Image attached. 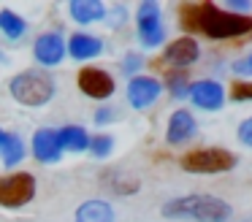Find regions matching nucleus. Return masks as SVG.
I'll list each match as a JSON object with an SVG mask.
<instances>
[{
    "mask_svg": "<svg viewBox=\"0 0 252 222\" xmlns=\"http://www.w3.org/2000/svg\"><path fill=\"white\" fill-rule=\"evenodd\" d=\"M182 25L209 38H239L252 32V16L230 14L214 3H190L182 5Z\"/></svg>",
    "mask_w": 252,
    "mask_h": 222,
    "instance_id": "obj_1",
    "label": "nucleus"
},
{
    "mask_svg": "<svg viewBox=\"0 0 252 222\" xmlns=\"http://www.w3.org/2000/svg\"><path fill=\"white\" fill-rule=\"evenodd\" d=\"M233 214L230 203L214 195H185L168 200L163 206V217L168 220H198V222H225Z\"/></svg>",
    "mask_w": 252,
    "mask_h": 222,
    "instance_id": "obj_2",
    "label": "nucleus"
},
{
    "mask_svg": "<svg viewBox=\"0 0 252 222\" xmlns=\"http://www.w3.org/2000/svg\"><path fill=\"white\" fill-rule=\"evenodd\" d=\"M8 90L22 106H44L55 97V81L44 70H22L11 79Z\"/></svg>",
    "mask_w": 252,
    "mask_h": 222,
    "instance_id": "obj_3",
    "label": "nucleus"
},
{
    "mask_svg": "<svg viewBox=\"0 0 252 222\" xmlns=\"http://www.w3.org/2000/svg\"><path fill=\"white\" fill-rule=\"evenodd\" d=\"M233 165H236V157L228 149H217V146L187 152L182 157V168L190 173H222V171H230Z\"/></svg>",
    "mask_w": 252,
    "mask_h": 222,
    "instance_id": "obj_4",
    "label": "nucleus"
},
{
    "mask_svg": "<svg viewBox=\"0 0 252 222\" xmlns=\"http://www.w3.org/2000/svg\"><path fill=\"white\" fill-rule=\"evenodd\" d=\"M35 195V179L30 173H14V176L0 179V206L6 209H19L30 203Z\"/></svg>",
    "mask_w": 252,
    "mask_h": 222,
    "instance_id": "obj_5",
    "label": "nucleus"
},
{
    "mask_svg": "<svg viewBox=\"0 0 252 222\" xmlns=\"http://www.w3.org/2000/svg\"><path fill=\"white\" fill-rule=\"evenodd\" d=\"M138 38H141L144 46H158L163 43V22H160V5L155 0H144L138 5Z\"/></svg>",
    "mask_w": 252,
    "mask_h": 222,
    "instance_id": "obj_6",
    "label": "nucleus"
},
{
    "mask_svg": "<svg viewBox=\"0 0 252 222\" xmlns=\"http://www.w3.org/2000/svg\"><path fill=\"white\" fill-rule=\"evenodd\" d=\"M79 90L87 97L103 100V97H109L114 92V79L100 68H82V73H79Z\"/></svg>",
    "mask_w": 252,
    "mask_h": 222,
    "instance_id": "obj_7",
    "label": "nucleus"
},
{
    "mask_svg": "<svg viewBox=\"0 0 252 222\" xmlns=\"http://www.w3.org/2000/svg\"><path fill=\"white\" fill-rule=\"evenodd\" d=\"M187 95H190L192 103H195L198 108H203V111H217V108H222V103H225L222 84H217V81H212V79L195 81V84L187 90Z\"/></svg>",
    "mask_w": 252,
    "mask_h": 222,
    "instance_id": "obj_8",
    "label": "nucleus"
},
{
    "mask_svg": "<svg viewBox=\"0 0 252 222\" xmlns=\"http://www.w3.org/2000/svg\"><path fill=\"white\" fill-rule=\"evenodd\" d=\"M160 90L163 87H160L158 79H152V76H136L127 84V100H130L133 108H147L160 97Z\"/></svg>",
    "mask_w": 252,
    "mask_h": 222,
    "instance_id": "obj_9",
    "label": "nucleus"
},
{
    "mask_svg": "<svg viewBox=\"0 0 252 222\" xmlns=\"http://www.w3.org/2000/svg\"><path fill=\"white\" fill-rule=\"evenodd\" d=\"M198 54H201V49H198V43L192 38H176L174 43L165 46L163 63L171 65V68H187V65H192L198 60Z\"/></svg>",
    "mask_w": 252,
    "mask_h": 222,
    "instance_id": "obj_10",
    "label": "nucleus"
},
{
    "mask_svg": "<svg viewBox=\"0 0 252 222\" xmlns=\"http://www.w3.org/2000/svg\"><path fill=\"white\" fill-rule=\"evenodd\" d=\"M33 52L41 65H49L52 68V65H60V60L65 57V41L57 32H44V35H38Z\"/></svg>",
    "mask_w": 252,
    "mask_h": 222,
    "instance_id": "obj_11",
    "label": "nucleus"
},
{
    "mask_svg": "<svg viewBox=\"0 0 252 222\" xmlns=\"http://www.w3.org/2000/svg\"><path fill=\"white\" fill-rule=\"evenodd\" d=\"M33 155L41 162H57L63 155V144H60V133L57 130H35L33 135Z\"/></svg>",
    "mask_w": 252,
    "mask_h": 222,
    "instance_id": "obj_12",
    "label": "nucleus"
},
{
    "mask_svg": "<svg viewBox=\"0 0 252 222\" xmlns=\"http://www.w3.org/2000/svg\"><path fill=\"white\" fill-rule=\"evenodd\" d=\"M195 119H192L190 111H185V108H179V111L171 114L168 119V133H165V138H168V144L179 146L185 144V141H190L192 135H195Z\"/></svg>",
    "mask_w": 252,
    "mask_h": 222,
    "instance_id": "obj_13",
    "label": "nucleus"
},
{
    "mask_svg": "<svg viewBox=\"0 0 252 222\" xmlns=\"http://www.w3.org/2000/svg\"><path fill=\"white\" fill-rule=\"evenodd\" d=\"M65 49L71 52L73 60H93L103 52V41L95 35H84V32H76L71 35V41L65 43Z\"/></svg>",
    "mask_w": 252,
    "mask_h": 222,
    "instance_id": "obj_14",
    "label": "nucleus"
},
{
    "mask_svg": "<svg viewBox=\"0 0 252 222\" xmlns=\"http://www.w3.org/2000/svg\"><path fill=\"white\" fill-rule=\"evenodd\" d=\"M71 16L79 25H93V22H100L106 16V5L100 0H73Z\"/></svg>",
    "mask_w": 252,
    "mask_h": 222,
    "instance_id": "obj_15",
    "label": "nucleus"
},
{
    "mask_svg": "<svg viewBox=\"0 0 252 222\" xmlns=\"http://www.w3.org/2000/svg\"><path fill=\"white\" fill-rule=\"evenodd\" d=\"M76 222H114V209L106 200H87L76 209Z\"/></svg>",
    "mask_w": 252,
    "mask_h": 222,
    "instance_id": "obj_16",
    "label": "nucleus"
},
{
    "mask_svg": "<svg viewBox=\"0 0 252 222\" xmlns=\"http://www.w3.org/2000/svg\"><path fill=\"white\" fill-rule=\"evenodd\" d=\"M60 133V144H63V152H84L90 146V135L84 127H79V125H68V127L57 130Z\"/></svg>",
    "mask_w": 252,
    "mask_h": 222,
    "instance_id": "obj_17",
    "label": "nucleus"
},
{
    "mask_svg": "<svg viewBox=\"0 0 252 222\" xmlns=\"http://www.w3.org/2000/svg\"><path fill=\"white\" fill-rule=\"evenodd\" d=\"M0 155H3V162H6V165H17L25 157V144L19 141V135L0 130Z\"/></svg>",
    "mask_w": 252,
    "mask_h": 222,
    "instance_id": "obj_18",
    "label": "nucleus"
},
{
    "mask_svg": "<svg viewBox=\"0 0 252 222\" xmlns=\"http://www.w3.org/2000/svg\"><path fill=\"white\" fill-rule=\"evenodd\" d=\"M0 30L6 32L8 38H19L25 32V19L19 14H14V11L3 8L0 11Z\"/></svg>",
    "mask_w": 252,
    "mask_h": 222,
    "instance_id": "obj_19",
    "label": "nucleus"
},
{
    "mask_svg": "<svg viewBox=\"0 0 252 222\" xmlns=\"http://www.w3.org/2000/svg\"><path fill=\"white\" fill-rule=\"evenodd\" d=\"M87 149H93L95 157H106L111 149H114V141H111V135H95V138H90Z\"/></svg>",
    "mask_w": 252,
    "mask_h": 222,
    "instance_id": "obj_20",
    "label": "nucleus"
},
{
    "mask_svg": "<svg viewBox=\"0 0 252 222\" xmlns=\"http://www.w3.org/2000/svg\"><path fill=\"white\" fill-rule=\"evenodd\" d=\"M233 100H252V81H236L233 90H230Z\"/></svg>",
    "mask_w": 252,
    "mask_h": 222,
    "instance_id": "obj_21",
    "label": "nucleus"
},
{
    "mask_svg": "<svg viewBox=\"0 0 252 222\" xmlns=\"http://www.w3.org/2000/svg\"><path fill=\"white\" fill-rule=\"evenodd\" d=\"M239 141H241V144H247V146H252V117L241 122V127H239Z\"/></svg>",
    "mask_w": 252,
    "mask_h": 222,
    "instance_id": "obj_22",
    "label": "nucleus"
},
{
    "mask_svg": "<svg viewBox=\"0 0 252 222\" xmlns=\"http://www.w3.org/2000/svg\"><path fill=\"white\" fill-rule=\"evenodd\" d=\"M171 92H174L176 97H185V95H187V84H185V79H176V76H171Z\"/></svg>",
    "mask_w": 252,
    "mask_h": 222,
    "instance_id": "obj_23",
    "label": "nucleus"
},
{
    "mask_svg": "<svg viewBox=\"0 0 252 222\" xmlns=\"http://www.w3.org/2000/svg\"><path fill=\"white\" fill-rule=\"evenodd\" d=\"M233 70H236V73H244V76H252V54H247L241 63H236Z\"/></svg>",
    "mask_w": 252,
    "mask_h": 222,
    "instance_id": "obj_24",
    "label": "nucleus"
},
{
    "mask_svg": "<svg viewBox=\"0 0 252 222\" xmlns=\"http://www.w3.org/2000/svg\"><path fill=\"white\" fill-rule=\"evenodd\" d=\"M250 8H252V3H250V0H233V3H230L225 11H230V14H236V11H250Z\"/></svg>",
    "mask_w": 252,
    "mask_h": 222,
    "instance_id": "obj_25",
    "label": "nucleus"
},
{
    "mask_svg": "<svg viewBox=\"0 0 252 222\" xmlns=\"http://www.w3.org/2000/svg\"><path fill=\"white\" fill-rule=\"evenodd\" d=\"M111 117H114V111H106V108H103V111H98V117H95V119H98V122H106V119H111Z\"/></svg>",
    "mask_w": 252,
    "mask_h": 222,
    "instance_id": "obj_26",
    "label": "nucleus"
}]
</instances>
